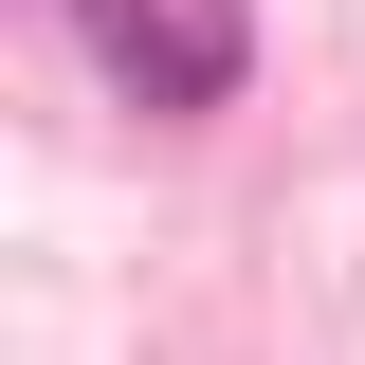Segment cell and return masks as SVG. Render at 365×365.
Returning a JSON list of instances; mask_svg holds the SVG:
<instances>
[{
	"label": "cell",
	"instance_id": "cell-1",
	"mask_svg": "<svg viewBox=\"0 0 365 365\" xmlns=\"http://www.w3.org/2000/svg\"><path fill=\"white\" fill-rule=\"evenodd\" d=\"M91 37H110L128 91H165V110H220L237 91V0H91Z\"/></svg>",
	"mask_w": 365,
	"mask_h": 365
}]
</instances>
